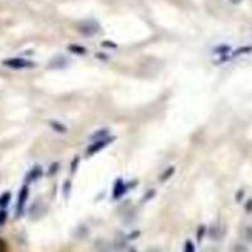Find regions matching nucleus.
Instances as JSON below:
<instances>
[{
    "label": "nucleus",
    "instance_id": "obj_27",
    "mask_svg": "<svg viewBox=\"0 0 252 252\" xmlns=\"http://www.w3.org/2000/svg\"><path fill=\"white\" fill-rule=\"evenodd\" d=\"M229 1H231L232 4H235V5H237V4H240L242 0H229Z\"/></svg>",
    "mask_w": 252,
    "mask_h": 252
},
{
    "label": "nucleus",
    "instance_id": "obj_16",
    "mask_svg": "<svg viewBox=\"0 0 252 252\" xmlns=\"http://www.w3.org/2000/svg\"><path fill=\"white\" fill-rule=\"evenodd\" d=\"M206 232H207V227L206 226H203V224H202V226L198 227L197 241H198V242H199V244H201L202 240H203V237H204V235H206Z\"/></svg>",
    "mask_w": 252,
    "mask_h": 252
},
{
    "label": "nucleus",
    "instance_id": "obj_14",
    "mask_svg": "<svg viewBox=\"0 0 252 252\" xmlns=\"http://www.w3.org/2000/svg\"><path fill=\"white\" fill-rule=\"evenodd\" d=\"M49 125H51V127L53 130H55V131L61 132V134H62V132H66L67 131L66 126L63 125V124L58 123V121H51V123H49Z\"/></svg>",
    "mask_w": 252,
    "mask_h": 252
},
{
    "label": "nucleus",
    "instance_id": "obj_10",
    "mask_svg": "<svg viewBox=\"0 0 252 252\" xmlns=\"http://www.w3.org/2000/svg\"><path fill=\"white\" fill-rule=\"evenodd\" d=\"M107 136H110L109 130L102 129V130H98V131H96L94 134H92L91 135V140L98 141V140H102V139L107 138Z\"/></svg>",
    "mask_w": 252,
    "mask_h": 252
},
{
    "label": "nucleus",
    "instance_id": "obj_12",
    "mask_svg": "<svg viewBox=\"0 0 252 252\" xmlns=\"http://www.w3.org/2000/svg\"><path fill=\"white\" fill-rule=\"evenodd\" d=\"M174 173H175L174 166H169L168 169H165L163 173H161L160 178H159V181H160V182L168 181L170 177H173V174H174Z\"/></svg>",
    "mask_w": 252,
    "mask_h": 252
},
{
    "label": "nucleus",
    "instance_id": "obj_2",
    "mask_svg": "<svg viewBox=\"0 0 252 252\" xmlns=\"http://www.w3.org/2000/svg\"><path fill=\"white\" fill-rule=\"evenodd\" d=\"M227 233V227L222 222L217 220L215 223L211 224L208 228V237L213 241H220L223 240L224 236Z\"/></svg>",
    "mask_w": 252,
    "mask_h": 252
},
{
    "label": "nucleus",
    "instance_id": "obj_23",
    "mask_svg": "<svg viewBox=\"0 0 252 252\" xmlns=\"http://www.w3.org/2000/svg\"><path fill=\"white\" fill-rule=\"evenodd\" d=\"M139 236H140V231H134V232H131L127 236V240H136Z\"/></svg>",
    "mask_w": 252,
    "mask_h": 252
},
{
    "label": "nucleus",
    "instance_id": "obj_26",
    "mask_svg": "<svg viewBox=\"0 0 252 252\" xmlns=\"http://www.w3.org/2000/svg\"><path fill=\"white\" fill-rule=\"evenodd\" d=\"M246 211L247 212H251L252 211V201H249L246 204Z\"/></svg>",
    "mask_w": 252,
    "mask_h": 252
},
{
    "label": "nucleus",
    "instance_id": "obj_21",
    "mask_svg": "<svg viewBox=\"0 0 252 252\" xmlns=\"http://www.w3.org/2000/svg\"><path fill=\"white\" fill-rule=\"evenodd\" d=\"M228 51H229L228 46H222V47H218V48L215 49L216 53H220V55H222V56H224V53H226V52H228Z\"/></svg>",
    "mask_w": 252,
    "mask_h": 252
},
{
    "label": "nucleus",
    "instance_id": "obj_7",
    "mask_svg": "<svg viewBox=\"0 0 252 252\" xmlns=\"http://www.w3.org/2000/svg\"><path fill=\"white\" fill-rule=\"evenodd\" d=\"M129 188V184H126L123 179H118L116 183H115L114 189H112V198H114V199H119V198H121L126 192H127V189Z\"/></svg>",
    "mask_w": 252,
    "mask_h": 252
},
{
    "label": "nucleus",
    "instance_id": "obj_28",
    "mask_svg": "<svg viewBox=\"0 0 252 252\" xmlns=\"http://www.w3.org/2000/svg\"><path fill=\"white\" fill-rule=\"evenodd\" d=\"M146 252H160V251H159V250H149V251H146Z\"/></svg>",
    "mask_w": 252,
    "mask_h": 252
},
{
    "label": "nucleus",
    "instance_id": "obj_4",
    "mask_svg": "<svg viewBox=\"0 0 252 252\" xmlns=\"http://www.w3.org/2000/svg\"><path fill=\"white\" fill-rule=\"evenodd\" d=\"M28 195H29V188L27 184H24L20 189L19 195H18V202H17V208H15V217L19 218L20 216H23L24 212V207H26L27 201H28Z\"/></svg>",
    "mask_w": 252,
    "mask_h": 252
},
{
    "label": "nucleus",
    "instance_id": "obj_20",
    "mask_svg": "<svg viewBox=\"0 0 252 252\" xmlns=\"http://www.w3.org/2000/svg\"><path fill=\"white\" fill-rule=\"evenodd\" d=\"M6 218H8V213H6V211L1 209L0 211V227L4 226V223L6 222Z\"/></svg>",
    "mask_w": 252,
    "mask_h": 252
},
{
    "label": "nucleus",
    "instance_id": "obj_24",
    "mask_svg": "<svg viewBox=\"0 0 252 252\" xmlns=\"http://www.w3.org/2000/svg\"><path fill=\"white\" fill-rule=\"evenodd\" d=\"M0 252H8V247H6V244L4 242L1 238H0Z\"/></svg>",
    "mask_w": 252,
    "mask_h": 252
},
{
    "label": "nucleus",
    "instance_id": "obj_3",
    "mask_svg": "<svg viewBox=\"0 0 252 252\" xmlns=\"http://www.w3.org/2000/svg\"><path fill=\"white\" fill-rule=\"evenodd\" d=\"M4 66L9 67V68L13 69H26V68H32V67H35V63L32 62V61L26 60V58H9L3 62Z\"/></svg>",
    "mask_w": 252,
    "mask_h": 252
},
{
    "label": "nucleus",
    "instance_id": "obj_6",
    "mask_svg": "<svg viewBox=\"0 0 252 252\" xmlns=\"http://www.w3.org/2000/svg\"><path fill=\"white\" fill-rule=\"evenodd\" d=\"M29 213H31V217L33 218V220H38V218L43 217V216L47 213L46 204L40 201L34 202V203H33V206L31 207V211H29Z\"/></svg>",
    "mask_w": 252,
    "mask_h": 252
},
{
    "label": "nucleus",
    "instance_id": "obj_8",
    "mask_svg": "<svg viewBox=\"0 0 252 252\" xmlns=\"http://www.w3.org/2000/svg\"><path fill=\"white\" fill-rule=\"evenodd\" d=\"M69 64V60L64 56H56L53 60L49 62V67L55 69H61V68H66Z\"/></svg>",
    "mask_w": 252,
    "mask_h": 252
},
{
    "label": "nucleus",
    "instance_id": "obj_15",
    "mask_svg": "<svg viewBox=\"0 0 252 252\" xmlns=\"http://www.w3.org/2000/svg\"><path fill=\"white\" fill-rule=\"evenodd\" d=\"M10 197H12V194L9 192H5L0 195V208H5L8 206L9 202H10Z\"/></svg>",
    "mask_w": 252,
    "mask_h": 252
},
{
    "label": "nucleus",
    "instance_id": "obj_18",
    "mask_svg": "<svg viewBox=\"0 0 252 252\" xmlns=\"http://www.w3.org/2000/svg\"><path fill=\"white\" fill-rule=\"evenodd\" d=\"M78 164H80V157H78V155H76V157L73 158V160L71 161V173L72 174H73V173L77 170Z\"/></svg>",
    "mask_w": 252,
    "mask_h": 252
},
{
    "label": "nucleus",
    "instance_id": "obj_11",
    "mask_svg": "<svg viewBox=\"0 0 252 252\" xmlns=\"http://www.w3.org/2000/svg\"><path fill=\"white\" fill-rule=\"evenodd\" d=\"M68 51L72 52V53H75V55H85L87 52V49L85 48V47L80 46V44H71V46H68Z\"/></svg>",
    "mask_w": 252,
    "mask_h": 252
},
{
    "label": "nucleus",
    "instance_id": "obj_17",
    "mask_svg": "<svg viewBox=\"0 0 252 252\" xmlns=\"http://www.w3.org/2000/svg\"><path fill=\"white\" fill-rule=\"evenodd\" d=\"M183 252H195V246L193 244L192 241H186V244H184V250Z\"/></svg>",
    "mask_w": 252,
    "mask_h": 252
},
{
    "label": "nucleus",
    "instance_id": "obj_29",
    "mask_svg": "<svg viewBox=\"0 0 252 252\" xmlns=\"http://www.w3.org/2000/svg\"><path fill=\"white\" fill-rule=\"evenodd\" d=\"M129 252H138V251H136V250H134V249H131Z\"/></svg>",
    "mask_w": 252,
    "mask_h": 252
},
{
    "label": "nucleus",
    "instance_id": "obj_22",
    "mask_svg": "<svg viewBox=\"0 0 252 252\" xmlns=\"http://www.w3.org/2000/svg\"><path fill=\"white\" fill-rule=\"evenodd\" d=\"M155 195V190H149V192L146 193L145 197L143 198V202H146V201H149V199H152L153 197Z\"/></svg>",
    "mask_w": 252,
    "mask_h": 252
},
{
    "label": "nucleus",
    "instance_id": "obj_25",
    "mask_svg": "<svg viewBox=\"0 0 252 252\" xmlns=\"http://www.w3.org/2000/svg\"><path fill=\"white\" fill-rule=\"evenodd\" d=\"M102 46L109 47V48H116L118 47L115 43H112V42H102Z\"/></svg>",
    "mask_w": 252,
    "mask_h": 252
},
{
    "label": "nucleus",
    "instance_id": "obj_1",
    "mask_svg": "<svg viewBox=\"0 0 252 252\" xmlns=\"http://www.w3.org/2000/svg\"><path fill=\"white\" fill-rule=\"evenodd\" d=\"M77 29L81 34L86 35V37H91V35L96 34V33L100 31V24H98L96 20L87 19L81 22V23H78Z\"/></svg>",
    "mask_w": 252,
    "mask_h": 252
},
{
    "label": "nucleus",
    "instance_id": "obj_13",
    "mask_svg": "<svg viewBox=\"0 0 252 252\" xmlns=\"http://www.w3.org/2000/svg\"><path fill=\"white\" fill-rule=\"evenodd\" d=\"M229 252H249L246 245L241 244V242H236L232 246L229 247Z\"/></svg>",
    "mask_w": 252,
    "mask_h": 252
},
{
    "label": "nucleus",
    "instance_id": "obj_9",
    "mask_svg": "<svg viewBox=\"0 0 252 252\" xmlns=\"http://www.w3.org/2000/svg\"><path fill=\"white\" fill-rule=\"evenodd\" d=\"M42 174H43V172H42V168H40L39 165H35L33 166L31 169V172L27 174L26 177V182L27 183H29V182H34L37 181L38 178L42 177Z\"/></svg>",
    "mask_w": 252,
    "mask_h": 252
},
{
    "label": "nucleus",
    "instance_id": "obj_5",
    "mask_svg": "<svg viewBox=\"0 0 252 252\" xmlns=\"http://www.w3.org/2000/svg\"><path fill=\"white\" fill-rule=\"evenodd\" d=\"M114 140H115L114 136H107V138L102 139V140L94 141V144H91V145L87 148L86 155L87 157H92V155L96 154V153H98L100 150L105 149V148H106L107 145H110V144H111Z\"/></svg>",
    "mask_w": 252,
    "mask_h": 252
},
{
    "label": "nucleus",
    "instance_id": "obj_19",
    "mask_svg": "<svg viewBox=\"0 0 252 252\" xmlns=\"http://www.w3.org/2000/svg\"><path fill=\"white\" fill-rule=\"evenodd\" d=\"M63 194H64V197L68 198L69 195V192H71V182L69 181H66L64 182V184H63Z\"/></svg>",
    "mask_w": 252,
    "mask_h": 252
}]
</instances>
